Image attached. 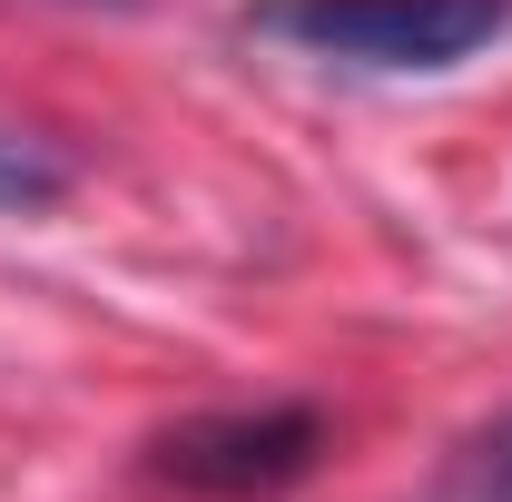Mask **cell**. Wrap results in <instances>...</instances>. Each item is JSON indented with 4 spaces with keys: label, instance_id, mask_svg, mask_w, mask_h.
Wrapping results in <instances>:
<instances>
[{
    "label": "cell",
    "instance_id": "4",
    "mask_svg": "<svg viewBox=\"0 0 512 502\" xmlns=\"http://www.w3.org/2000/svg\"><path fill=\"white\" fill-rule=\"evenodd\" d=\"M424 502H512V414H493L483 434H463V453L444 463V483Z\"/></svg>",
    "mask_w": 512,
    "mask_h": 502
},
{
    "label": "cell",
    "instance_id": "3",
    "mask_svg": "<svg viewBox=\"0 0 512 502\" xmlns=\"http://www.w3.org/2000/svg\"><path fill=\"white\" fill-rule=\"evenodd\" d=\"M69 148L60 138H40V128L0 119V217H40V207H60L69 197Z\"/></svg>",
    "mask_w": 512,
    "mask_h": 502
},
{
    "label": "cell",
    "instance_id": "2",
    "mask_svg": "<svg viewBox=\"0 0 512 502\" xmlns=\"http://www.w3.org/2000/svg\"><path fill=\"white\" fill-rule=\"evenodd\" d=\"M325 463V414L316 404H227V414H188L148 443V473L197 502H266L306 483Z\"/></svg>",
    "mask_w": 512,
    "mask_h": 502
},
{
    "label": "cell",
    "instance_id": "1",
    "mask_svg": "<svg viewBox=\"0 0 512 502\" xmlns=\"http://www.w3.org/2000/svg\"><path fill=\"white\" fill-rule=\"evenodd\" d=\"M256 50L306 69H365V79H434V69L483 60L512 30V0H256Z\"/></svg>",
    "mask_w": 512,
    "mask_h": 502
}]
</instances>
